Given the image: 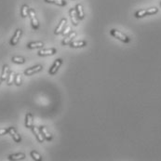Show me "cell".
<instances>
[{"label":"cell","instance_id":"obj_1","mask_svg":"<svg viewBox=\"0 0 161 161\" xmlns=\"http://www.w3.org/2000/svg\"><path fill=\"white\" fill-rule=\"evenodd\" d=\"M110 34L114 37L121 40L122 42H124V43H129V42L131 41V39H129V38L127 36H126V34H124L123 33H121V32H119V31H117V30H115V29H112L110 31Z\"/></svg>","mask_w":161,"mask_h":161},{"label":"cell","instance_id":"obj_2","mask_svg":"<svg viewBox=\"0 0 161 161\" xmlns=\"http://www.w3.org/2000/svg\"><path fill=\"white\" fill-rule=\"evenodd\" d=\"M29 16H30V19H31V23H32V26L34 30L38 29L39 27V23H38V20L36 16V12L33 9H29Z\"/></svg>","mask_w":161,"mask_h":161},{"label":"cell","instance_id":"obj_3","mask_svg":"<svg viewBox=\"0 0 161 161\" xmlns=\"http://www.w3.org/2000/svg\"><path fill=\"white\" fill-rule=\"evenodd\" d=\"M62 61L61 60V59H57V60L55 61V62L53 64V65L51 66V68L50 69V74L51 76H54L56 73L58 72L59 68H60V66L62 65Z\"/></svg>","mask_w":161,"mask_h":161},{"label":"cell","instance_id":"obj_4","mask_svg":"<svg viewBox=\"0 0 161 161\" xmlns=\"http://www.w3.org/2000/svg\"><path fill=\"white\" fill-rule=\"evenodd\" d=\"M42 70V65H36V66H34V67H31V68H28L24 71V74L26 76H32L36 73L39 72Z\"/></svg>","mask_w":161,"mask_h":161},{"label":"cell","instance_id":"obj_5","mask_svg":"<svg viewBox=\"0 0 161 161\" xmlns=\"http://www.w3.org/2000/svg\"><path fill=\"white\" fill-rule=\"evenodd\" d=\"M22 33H23V31L21 29H18L16 31L15 34H14V36L11 38V40H10V45H11V46H15V45H17V43L19 42L21 36H22Z\"/></svg>","mask_w":161,"mask_h":161},{"label":"cell","instance_id":"obj_6","mask_svg":"<svg viewBox=\"0 0 161 161\" xmlns=\"http://www.w3.org/2000/svg\"><path fill=\"white\" fill-rule=\"evenodd\" d=\"M70 17H71V20H72V23L74 25H78V13H76V9L72 8L71 9H70Z\"/></svg>","mask_w":161,"mask_h":161},{"label":"cell","instance_id":"obj_7","mask_svg":"<svg viewBox=\"0 0 161 161\" xmlns=\"http://www.w3.org/2000/svg\"><path fill=\"white\" fill-rule=\"evenodd\" d=\"M8 131H9V133L12 136V138L14 139V141H15L16 142H21V136L17 133V131H15V129H14L13 127H10L8 129Z\"/></svg>","mask_w":161,"mask_h":161},{"label":"cell","instance_id":"obj_8","mask_svg":"<svg viewBox=\"0 0 161 161\" xmlns=\"http://www.w3.org/2000/svg\"><path fill=\"white\" fill-rule=\"evenodd\" d=\"M32 129H33L34 133L36 134V136L37 141L39 142H44L45 137H44L43 133H42V132H41L40 129H38V128H36V127H33Z\"/></svg>","mask_w":161,"mask_h":161},{"label":"cell","instance_id":"obj_9","mask_svg":"<svg viewBox=\"0 0 161 161\" xmlns=\"http://www.w3.org/2000/svg\"><path fill=\"white\" fill-rule=\"evenodd\" d=\"M66 23H67V20H66L65 18L62 19L61 23H59L58 27L56 28V30H55V32H54V33H55V34H60V33H62V31H64V28L65 27Z\"/></svg>","mask_w":161,"mask_h":161},{"label":"cell","instance_id":"obj_10","mask_svg":"<svg viewBox=\"0 0 161 161\" xmlns=\"http://www.w3.org/2000/svg\"><path fill=\"white\" fill-rule=\"evenodd\" d=\"M56 53L55 48H47V50H40L38 51V55L39 56H48V55H53Z\"/></svg>","mask_w":161,"mask_h":161},{"label":"cell","instance_id":"obj_11","mask_svg":"<svg viewBox=\"0 0 161 161\" xmlns=\"http://www.w3.org/2000/svg\"><path fill=\"white\" fill-rule=\"evenodd\" d=\"M25 126H26V128H28V129L33 128V115L31 113H27L26 114Z\"/></svg>","mask_w":161,"mask_h":161},{"label":"cell","instance_id":"obj_12","mask_svg":"<svg viewBox=\"0 0 161 161\" xmlns=\"http://www.w3.org/2000/svg\"><path fill=\"white\" fill-rule=\"evenodd\" d=\"M76 36V32H71L69 34V36L64 38V41H62V45H68V44H71L72 40L74 39V37Z\"/></svg>","mask_w":161,"mask_h":161},{"label":"cell","instance_id":"obj_13","mask_svg":"<svg viewBox=\"0 0 161 161\" xmlns=\"http://www.w3.org/2000/svg\"><path fill=\"white\" fill-rule=\"evenodd\" d=\"M40 131H41L42 133H43L45 139L48 140V141H51V140H52V135L50 133V132H48V131L46 127H41L40 128Z\"/></svg>","mask_w":161,"mask_h":161},{"label":"cell","instance_id":"obj_14","mask_svg":"<svg viewBox=\"0 0 161 161\" xmlns=\"http://www.w3.org/2000/svg\"><path fill=\"white\" fill-rule=\"evenodd\" d=\"M45 2L47 3H52V4H55V5H58V6H61V7H64L67 5V2L65 0H44Z\"/></svg>","mask_w":161,"mask_h":161},{"label":"cell","instance_id":"obj_15","mask_svg":"<svg viewBox=\"0 0 161 161\" xmlns=\"http://www.w3.org/2000/svg\"><path fill=\"white\" fill-rule=\"evenodd\" d=\"M9 65H4V67H3V71H2V75H1V79L2 81L3 80H6L8 79V76H9Z\"/></svg>","mask_w":161,"mask_h":161},{"label":"cell","instance_id":"obj_16","mask_svg":"<svg viewBox=\"0 0 161 161\" xmlns=\"http://www.w3.org/2000/svg\"><path fill=\"white\" fill-rule=\"evenodd\" d=\"M44 46V43L41 41H38V42H31L27 45V48H42Z\"/></svg>","mask_w":161,"mask_h":161},{"label":"cell","instance_id":"obj_17","mask_svg":"<svg viewBox=\"0 0 161 161\" xmlns=\"http://www.w3.org/2000/svg\"><path fill=\"white\" fill-rule=\"evenodd\" d=\"M76 13H78V19L83 20V19H84V10H83L82 5H81V4H78V6L76 7Z\"/></svg>","mask_w":161,"mask_h":161},{"label":"cell","instance_id":"obj_18","mask_svg":"<svg viewBox=\"0 0 161 161\" xmlns=\"http://www.w3.org/2000/svg\"><path fill=\"white\" fill-rule=\"evenodd\" d=\"M29 7L27 5H23L22 9H21V15H22L23 18H26V17L29 15Z\"/></svg>","mask_w":161,"mask_h":161},{"label":"cell","instance_id":"obj_19","mask_svg":"<svg viewBox=\"0 0 161 161\" xmlns=\"http://www.w3.org/2000/svg\"><path fill=\"white\" fill-rule=\"evenodd\" d=\"M25 157V155L23 153H19V154H15V155H10L9 156V158L10 160H20V159H23Z\"/></svg>","mask_w":161,"mask_h":161},{"label":"cell","instance_id":"obj_20","mask_svg":"<svg viewBox=\"0 0 161 161\" xmlns=\"http://www.w3.org/2000/svg\"><path fill=\"white\" fill-rule=\"evenodd\" d=\"M86 46V41H73L71 42L72 48H82Z\"/></svg>","mask_w":161,"mask_h":161},{"label":"cell","instance_id":"obj_21","mask_svg":"<svg viewBox=\"0 0 161 161\" xmlns=\"http://www.w3.org/2000/svg\"><path fill=\"white\" fill-rule=\"evenodd\" d=\"M146 15H147V9H140L135 13L136 18H142Z\"/></svg>","mask_w":161,"mask_h":161},{"label":"cell","instance_id":"obj_22","mask_svg":"<svg viewBox=\"0 0 161 161\" xmlns=\"http://www.w3.org/2000/svg\"><path fill=\"white\" fill-rule=\"evenodd\" d=\"M15 73L14 72H10L8 76V85H12L13 82L15 81Z\"/></svg>","mask_w":161,"mask_h":161},{"label":"cell","instance_id":"obj_23","mask_svg":"<svg viewBox=\"0 0 161 161\" xmlns=\"http://www.w3.org/2000/svg\"><path fill=\"white\" fill-rule=\"evenodd\" d=\"M11 60L13 62H15V64H24V62H25V60H24L23 58L18 57V56H14V57H12Z\"/></svg>","mask_w":161,"mask_h":161},{"label":"cell","instance_id":"obj_24","mask_svg":"<svg viewBox=\"0 0 161 161\" xmlns=\"http://www.w3.org/2000/svg\"><path fill=\"white\" fill-rule=\"evenodd\" d=\"M31 156H32L34 160H36V161H41L42 160V156L36 151H32V152H31Z\"/></svg>","mask_w":161,"mask_h":161},{"label":"cell","instance_id":"obj_25","mask_svg":"<svg viewBox=\"0 0 161 161\" xmlns=\"http://www.w3.org/2000/svg\"><path fill=\"white\" fill-rule=\"evenodd\" d=\"M15 84L17 86H21L22 84V75L21 74H17L15 76Z\"/></svg>","mask_w":161,"mask_h":161},{"label":"cell","instance_id":"obj_26","mask_svg":"<svg viewBox=\"0 0 161 161\" xmlns=\"http://www.w3.org/2000/svg\"><path fill=\"white\" fill-rule=\"evenodd\" d=\"M158 11V9L156 8H151V9H147V15H153V14H156Z\"/></svg>","mask_w":161,"mask_h":161},{"label":"cell","instance_id":"obj_27","mask_svg":"<svg viewBox=\"0 0 161 161\" xmlns=\"http://www.w3.org/2000/svg\"><path fill=\"white\" fill-rule=\"evenodd\" d=\"M70 33H71V26H67L64 31H62L64 36H67V34H69Z\"/></svg>","mask_w":161,"mask_h":161},{"label":"cell","instance_id":"obj_28","mask_svg":"<svg viewBox=\"0 0 161 161\" xmlns=\"http://www.w3.org/2000/svg\"><path fill=\"white\" fill-rule=\"evenodd\" d=\"M6 133H9L8 129H0V135H5Z\"/></svg>","mask_w":161,"mask_h":161},{"label":"cell","instance_id":"obj_29","mask_svg":"<svg viewBox=\"0 0 161 161\" xmlns=\"http://www.w3.org/2000/svg\"><path fill=\"white\" fill-rule=\"evenodd\" d=\"M1 82H2V79H1V78H0V84H1Z\"/></svg>","mask_w":161,"mask_h":161},{"label":"cell","instance_id":"obj_30","mask_svg":"<svg viewBox=\"0 0 161 161\" xmlns=\"http://www.w3.org/2000/svg\"><path fill=\"white\" fill-rule=\"evenodd\" d=\"M160 6H161V2H160Z\"/></svg>","mask_w":161,"mask_h":161}]
</instances>
